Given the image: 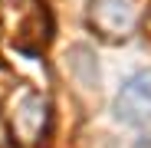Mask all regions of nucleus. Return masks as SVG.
I'll return each instance as SVG.
<instances>
[{"label": "nucleus", "mask_w": 151, "mask_h": 148, "mask_svg": "<svg viewBox=\"0 0 151 148\" xmlns=\"http://www.w3.org/2000/svg\"><path fill=\"white\" fill-rule=\"evenodd\" d=\"M145 13H148L145 0H92L89 20H92V27L102 33V36L125 40L145 20Z\"/></svg>", "instance_id": "obj_1"}, {"label": "nucleus", "mask_w": 151, "mask_h": 148, "mask_svg": "<svg viewBox=\"0 0 151 148\" xmlns=\"http://www.w3.org/2000/svg\"><path fill=\"white\" fill-rule=\"evenodd\" d=\"M0 23H7L20 46H36L46 40V10L43 0H0Z\"/></svg>", "instance_id": "obj_2"}, {"label": "nucleus", "mask_w": 151, "mask_h": 148, "mask_svg": "<svg viewBox=\"0 0 151 148\" xmlns=\"http://www.w3.org/2000/svg\"><path fill=\"white\" fill-rule=\"evenodd\" d=\"M115 115L125 125L151 129V69H141L122 86L115 99Z\"/></svg>", "instance_id": "obj_3"}, {"label": "nucleus", "mask_w": 151, "mask_h": 148, "mask_svg": "<svg viewBox=\"0 0 151 148\" xmlns=\"http://www.w3.org/2000/svg\"><path fill=\"white\" fill-rule=\"evenodd\" d=\"M46 118H49L46 99L36 95L33 89H23V92L13 99V115H10V122H13V135H17L20 142H27V145L40 142V138H43V129H46Z\"/></svg>", "instance_id": "obj_4"}, {"label": "nucleus", "mask_w": 151, "mask_h": 148, "mask_svg": "<svg viewBox=\"0 0 151 148\" xmlns=\"http://www.w3.org/2000/svg\"><path fill=\"white\" fill-rule=\"evenodd\" d=\"M141 27H145V36L151 40V7H148V13H145V20H141Z\"/></svg>", "instance_id": "obj_5"}, {"label": "nucleus", "mask_w": 151, "mask_h": 148, "mask_svg": "<svg viewBox=\"0 0 151 148\" xmlns=\"http://www.w3.org/2000/svg\"><path fill=\"white\" fill-rule=\"evenodd\" d=\"M0 142H4V129H0Z\"/></svg>", "instance_id": "obj_6"}]
</instances>
